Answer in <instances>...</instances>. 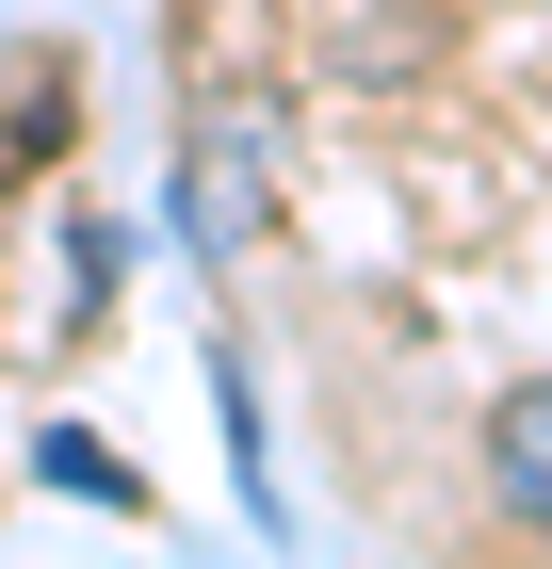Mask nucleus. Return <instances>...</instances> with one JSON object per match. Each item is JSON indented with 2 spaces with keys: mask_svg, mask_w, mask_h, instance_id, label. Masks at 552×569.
Here are the masks:
<instances>
[{
  "mask_svg": "<svg viewBox=\"0 0 552 569\" xmlns=\"http://www.w3.org/2000/svg\"><path fill=\"white\" fill-rule=\"evenodd\" d=\"M33 472H49V488H82V505H114V521L147 505V488H130V456H98L82 423H49V439H33Z\"/></svg>",
  "mask_w": 552,
  "mask_h": 569,
  "instance_id": "7ed1b4c3",
  "label": "nucleus"
},
{
  "mask_svg": "<svg viewBox=\"0 0 552 569\" xmlns=\"http://www.w3.org/2000/svg\"><path fill=\"white\" fill-rule=\"evenodd\" d=\"M488 488H504L520 537H552V375H520V391L488 407Z\"/></svg>",
  "mask_w": 552,
  "mask_h": 569,
  "instance_id": "f03ea898",
  "label": "nucleus"
},
{
  "mask_svg": "<svg viewBox=\"0 0 552 569\" xmlns=\"http://www.w3.org/2000/svg\"><path fill=\"white\" fill-rule=\"evenodd\" d=\"M66 277H82V293H66V326H98V293L130 277V228H114V212H66Z\"/></svg>",
  "mask_w": 552,
  "mask_h": 569,
  "instance_id": "20e7f679",
  "label": "nucleus"
},
{
  "mask_svg": "<svg viewBox=\"0 0 552 569\" xmlns=\"http://www.w3.org/2000/svg\"><path fill=\"white\" fill-rule=\"evenodd\" d=\"M260 228H277V131H260V114H195V131H179V244L228 277Z\"/></svg>",
  "mask_w": 552,
  "mask_h": 569,
  "instance_id": "f257e3e1",
  "label": "nucleus"
}]
</instances>
